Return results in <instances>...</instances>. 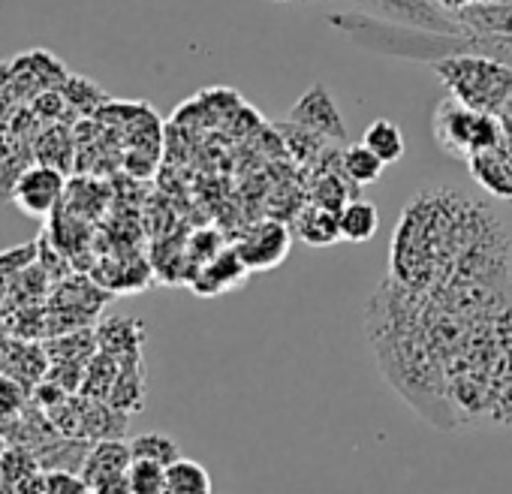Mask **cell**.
I'll list each match as a JSON object with an SVG mask.
<instances>
[{
	"label": "cell",
	"instance_id": "29",
	"mask_svg": "<svg viewBox=\"0 0 512 494\" xmlns=\"http://www.w3.org/2000/svg\"><path fill=\"white\" fill-rule=\"evenodd\" d=\"M46 482H49V494H91V485L82 476V470L52 467L46 470Z\"/></svg>",
	"mask_w": 512,
	"mask_h": 494
},
{
	"label": "cell",
	"instance_id": "3",
	"mask_svg": "<svg viewBox=\"0 0 512 494\" xmlns=\"http://www.w3.org/2000/svg\"><path fill=\"white\" fill-rule=\"evenodd\" d=\"M356 4L380 22H395L413 31H431L443 37H467L464 28L449 13H443L434 0H356Z\"/></svg>",
	"mask_w": 512,
	"mask_h": 494
},
{
	"label": "cell",
	"instance_id": "1",
	"mask_svg": "<svg viewBox=\"0 0 512 494\" xmlns=\"http://www.w3.org/2000/svg\"><path fill=\"white\" fill-rule=\"evenodd\" d=\"M434 73L452 91V97L476 112H497L512 97V67L479 55V52H452L437 58Z\"/></svg>",
	"mask_w": 512,
	"mask_h": 494
},
{
	"label": "cell",
	"instance_id": "2",
	"mask_svg": "<svg viewBox=\"0 0 512 494\" xmlns=\"http://www.w3.org/2000/svg\"><path fill=\"white\" fill-rule=\"evenodd\" d=\"M130 464L133 449L124 437L94 440L85 455L82 476L91 485V494H130Z\"/></svg>",
	"mask_w": 512,
	"mask_h": 494
},
{
	"label": "cell",
	"instance_id": "20",
	"mask_svg": "<svg viewBox=\"0 0 512 494\" xmlns=\"http://www.w3.org/2000/svg\"><path fill=\"white\" fill-rule=\"evenodd\" d=\"M383 166H386V163H383L365 142L350 145V148H344V154H341V172H344L353 184H377L380 175H383Z\"/></svg>",
	"mask_w": 512,
	"mask_h": 494
},
{
	"label": "cell",
	"instance_id": "31",
	"mask_svg": "<svg viewBox=\"0 0 512 494\" xmlns=\"http://www.w3.org/2000/svg\"><path fill=\"white\" fill-rule=\"evenodd\" d=\"M4 446H7V437H4V434H0V452H4Z\"/></svg>",
	"mask_w": 512,
	"mask_h": 494
},
{
	"label": "cell",
	"instance_id": "22",
	"mask_svg": "<svg viewBox=\"0 0 512 494\" xmlns=\"http://www.w3.org/2000/svg\"><path fill=\"white\" fill-rule=\"evenodd\" d=\"M34 151H37V160L40 163H46V166H55V169H61V172H70V166H73V139H70V133L64 130V127H49L40 139H37V145H34Z\"/></svg>",
	"mask_w": 512,
	"mask_h": 494
},
{
	"label": "cell",
	"instance_id": "18",
	"mask_svg": "<svg viewBox=\"0 0 512 494\" xmlns=\"http://www.w3.org/2000/svg\"><path fill=\"white\" fill-rule=\"evenodd\" d=\"M208 491H211V476L199 461L181 455L166 467V494H208Z\"/></svg>",
	"mask_w": 512,
	"mask_h": 494
},
{
	"label": "cell",
	"instance_id": "5",
	"mask_svg": "<svg viewBox=\"0 0 512 494\" xmlns=\"http://www.w3.org/2000/svg\"><path fill=\"white\" fill-rule=\"evenodd\" d=\"M290 226H284L281 220H263L250 226L241 241L235 244L238 257L244 260V266L250 272H269L275 266H281L290 254Z\"/></svg>",
	"mask_w": 512,
	"mask_h": 494
},
{
	"label": "cell",
	"instance_id": "17",
	"mask_svg": "<svg viewBox=\"0 0 512 494\" xmlns=\"http://www.w3.org/2000/svg\"><path fill=\"white\" fill-rule=\"evenodd\" d=\"M37 470H43V464L34 449L22 443H7L0 452V491H19L22 482Z\"/></svg>",
	"mask_w": 512,
	"mask_h": 494
},
{
	"label": "cell",
	"instance_id": "11",
	"mask_svg": "<svg viewBox=\"0 0 512 494\" xmlns=\"http://www.w3.org/2000/svg\"><path fill=\"white\" fill-rule=\"evenodd\" d=\"M82 434L88 440H109V437H124L130 425V413L112 407L106 398H91L82 395Z\"/></svg>",
	"mask_w": 512,
	"mask_h": 494
},
{
	"label": "cell",
	"instance_id": "19",
	"mask_svg": "<svg viewBox=\"0 0 512 494\" xmlns=\"http://www.w3.org/2000/svg\"><path fill=\"white\" fill-rule=\"evenodd\" d=\"M362 142L389 166V163H398L401 157H404V133H401V127L395 124V121H389V118H377L374 124H368V130H365V136H362Z\"/></svg>",
	"mask_w": 512,
	"mask_h": 494
},
{
	"label": "cell",
	"instance_id": "8",
	"mask_svg": "<svg viewBox=\"0 0 512 494\" xmlns=\"http://www.w3.org/2000/svg\"><path fill=\"white\" fill-rule=\"evenodd\" d=\"M467 37H503L512 40V0H476L452 13Z\"/></svg>",
	"mask_w": 512,
	"mask_h": 494
},
{
	"label": "cell",
	"instance_id": "23",
	"mask_svg": "<svg viewBox=\"0 0 512 494\" xmlns=\"http://www.w3.org/2000/svg\"><path fill=\"white\" fill-rule=\"evenodd\" d=\"M130 449H133V458H145V461H157L163 467H169L175 458H181V449L178 443L163 434V431H145V434H136L130 440Z\"/></svg>",
	"mask_w": 512,
	"mask_h": 494
},
{
	"label": "cell",
	"instance_id": "13",
	"mask_svg": "<svg viewBox=\"0 0 512 494\" xmlns=\"http://www.w3.org/2000/svg\"><path fill=\"white\" fill-rule=\"evenodd\" d=\"M112 407L124 413H139L145 407V371H142V353L139 356H124L121 371L112 383V392L106 398Z\"/></svg>",
	"mask_w": 512,
	"mask_h": 494
},
{
	"label": "cell",
	"instance_id": "4",
	"mask_svg": "<svg viewBox=\"0 0 512 494\" xmlns=\"http://www.w3.org/2000/svg\"><path fill=\"white\" fill-rule=\"evenodd\" d=\"M64 193H67V172L37 163L19 175L10 199L31 217H49L61 208Z\"/></svg>",
	"mask_w": 512,
	"mask_h": 494
},
{
	"label": "cell",
	"instance_id": "10",
	"mask_svg": "<svg viewBox=\"0 0 512 494\" xmlns=\"http://www.w3.org/2000/svg\"><path fill=\"white\" fill-rule=\"evenodd\" d=\"M247 266L244 260L238 257L235 247H229V251H220L214 254L202 269H199V278L193 284V290L199 296H220L226 290H235L244 278H247Z\"/></svg>",
	"mask_w": 512,
	"mask_h": 494
},
{
	"label": "cell",
	"instance_id": "24",
	"mask_svg": "<svg viewBox=\"0 0 512 494\" xmlns=\"http://www.w3.org/2000/svg\"><path fill=\"white\" fill-rule=\"evenodd\" d=\"M37 257H40V238L37 241H28L22 247H10V251L0 254V308H4V302H7V293H10L13 278L22 269H28Z\"/></svg>",
	"mask_w": 512,
	"mask_h": 494
},
{
	"label": "cell",
	"instance_id": "6",
	"mask_svg": "<svg viewBox=\"0 0 512 494\" xmlns=\"http://www.w3.org/2000/svg\"><path fill=\"white\" fill-rule=\"evenodd\" d=\"M479 112L458 103L455 97H446L434 109V139L437 145L458 160L473 157V133H476Z\"/></svg>",
	"mask_w": 512,
	"mask_h": 494
},
{
	"label": "cell",
	"instance_id": "7",
	"mask_svg": "<svg viewBox=\"0 0 512 494\" xmlns=\"http://www.w3.org/2000/svg\"><path fill=\"white\" fill-rule=\"evenodd\" d=\"M290 124L308 127L329 142L347 139V121L326 85H311L290 109Z\"/></svg>",
	"mask_w": 512,
	"mask_h": 494
},
{
	"label": "cell",
	"instance_id": "14",
	"mask_svg": "<svg viewBox=\"0 0 512 494\" xmlns=\"http://www.w3.org/2000/svg\"><path fill=\"white\" fill-rule=\"evenodd\" d=\"M296 235L308 244V247H332L335 241H341V223H338V211H329L317 202L305 205L296 214L293 223Z\"/></svg>",
	"mask_w": 512,
	"mask_h": 494
},
{
	"label": "cell",
	"instance_id": "25",
	"mask_svg": "<svg viewBox=\"0 0 512 494\" xmlns=\"http://www.w3.org/2000/svg\"><path fill=\"white\" fill-rule=\"evenodd\" d=\"M130 494H166V467L157 461L133 458L130 464Z\"/></svg>",
	"mask_w": 512,
	"mask_h": 494
},
{
	"label": "cell",
	"instance_id": "28",
	"mask_svg": "<svg viewBox=\"0 0 512 494\" xmlns=\"http://www.w3.org/2000/svg\"><path fill=\"white\" fill-rule=\"evenodd\" d=\"M344 178L341 175H332V172L329 175H320L317 178V187H314V202L323 205V208H329V211H338L341 214V208L353 199V193L347 190Z\"/></svg>",
	"mask_w": 512,
	"mask_h": 494
},
{
	"label": "cell",
	"instance_id": "9",
	"mask_svg": "<svg viewBox=\"0 0 512 494\" xmlns=\"http://www.w3.org/2000/svg\"><path fill=\"white\" fill-rule=\"evenodd\" d=\"M49 353H46V341H28V338H13L4 362H0V371L19 377L22 383H28L31 389L49 374Z\"/></svg>",
	"mask_w": 512,
	"mask_h": 494
},
{
	"label": "cell",
	"instance_id": "32",
	"mask_svg": "<svg viewBox=\"0 0 512 494\" xmlns=\"http://www.w3.org/2000/svg\"><path fill=\"white\" fill-rule=\"evenodd\" d=\"M281 4H284V0H281Z\"/></svg>",
	"mask_w": 512,
	"mask_h": 494
},
{
	"label": "cell",
	"instance_id": "15",
	"mask_svg": "<svg viewBox=\"0 0 512 494\" xmlns=\"http://www.w3.org/2000/svg\"><path fill=\"white\" fill-rule=\"evenodd\" d=\"M470 172L476 175V181L482 187H488L494 196H503V199H512V160L506 154H500L497 148H488V151H476L470 160H467Z\"/></svg>",
	"mask_w": 512,
	"mask_h": 494
},
{
	"label": "cell",
	"instance_id": "26",
	"mask_svg": "<svg viewBox=\"0 0 512 494\" xmlns=\"http://www.w3.org/2000/svg\"><path fill=\"white\" fill-rule=\"evenodd\" d=\"M31 386L22 383L19 377L13 374H4L0 371V422L4 419H13L19 416L28 404H31Z\"/></svg>",
	"mask_w": 512,
	"mask_h": 494
},
{
	"label": "cell",
	"instance_id": "16",
	"mask_svg": "<svg viewBox=\"0 0 512 494\" xmlns=\"http://www.w3.org/2000/svg\"><path fill=\"white\" fill-rule=\"evenodd\" d=\"M338 223H341V238L350 241V244H365L377 235L380 229V211L371 199H359L353 196L341 214H338Z\"/></svg>",
	"mask_w": 512,
	"mask_h": 494
},
{
	"label": "cell",
	"instance_id": "27",
	"mask_svg": "<svg viewBox=\"0 0 512 494\" xmlns=\"http://www.w3.org/2000/svg\"><path fill=\"white\" fill-rule=\"evenodd\" d=\"M61 94H64V100H67V106L70 109H76V112H94L100 103H103V91L91 82V79H82V76H70L67 82H64V88H61Z\"/></svg>",
	"mask_w": 512,
	"mask_h": 494
},
{
	"label": "cell",
	"instance_id": "12",
	"mask_svg": "<svg viewBox=\"0 0 512 494\" xmlns=\"http://www.w3.org/2000/svg\"><path fill=\"white\" fill-rule=\"evenodd\" d=\"M145 341V326L133 317H106L97 326V344L103 353H112L118 359L139 356Z\"/></svg>",
	"mask_w": 512,
	"mask_h": 494
},
{
	"label": "cell",
	"instance_id": "30",
	"mask_svg": "<svg viewBox=\"0 0 512 494\" xmlns=\"http://www.w3.org/2000/svg\"><path fill=\"white\" fill-rule=\"evenodd\" d=\"M434 4L443 10V13H458V10H464V7H470V4H476V0H434Z\"/></svg>",
	"mask_w": 512,
	"mask_h": 494
},
{
	"label": "cell",
	"instance_id": "21",
	"mask_svg": "<svg viewBox=\"0 0 512 494\" xmlns=\"http://www.w3.org/2000/svg\"><path fill=\"white\" fill-rule=\"evenodd\" d=\"M118 371H121V359L112 356V353L97 350L94 359H91L88 368H85V380H82V389H79V392H82V395H91V398H109Z\"/></svg>",
	"mask_w": 512,
	"mask_h": 494
}]
</instances>
